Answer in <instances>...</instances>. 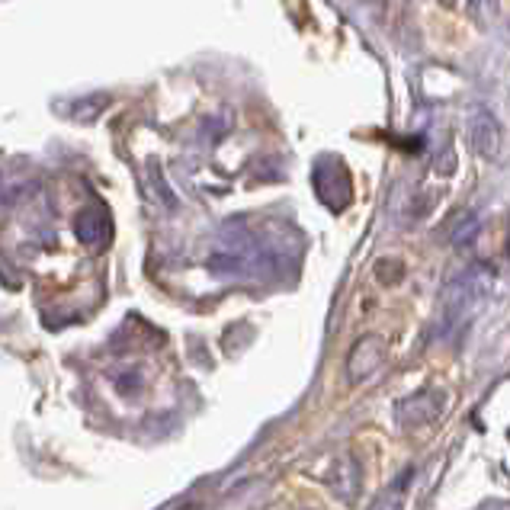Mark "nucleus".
<instances>
[{"mask_svg": "<svg viewBox=\"0 0 510 510\" xmlns=\"http://www.w3.org/2000/svg\"><path fill=\"white\" fill-rule=\"evenodd\" d=\"M411 478H414V468H404L402 475L395 478V485H392V491H395V494H398V491H402V485H408Z\"/></svg>", "mask_w": 510, "mask_h": 510, "instance_id": "9d476101", "label": "nucleus"}, {"mask_svg": "<svg viewBox=\"0 0 510 510\" xmlns=\"http://www.w3.org/2000/svg\"><path fill=\"white\" fill-rule=\"evenodd\" d=\"M478 231H482V218H478L472 209L452 212V216L446 218V225H443L446 241H450L452 247H466V244H472Z\"/></svg>", "mask_w": 510, "mask_h": 510, "instance_id": "0eeeda50", "label": "nucleus"}, {"mask_svg": "<svg viewBox=\"0 0 510 510\" xmlns=\"http://www.w3.org/2000/svg\"><path fill=\"white\" fill-rule=\"evenodd\" d=\"M443 392H434V388H424V392L411 395L404 402H398L395 414H398V424L408 427V430H418V427L434 424L440 414H443Z\"/></svg>", "mask_w": 510, "mask_h": 510, "instance_id": "7ed1b4c3", "label": "nucleus"}, {"mask_svg": "<svg viewBox=\"0 0 510 510\" xmlns=\"http://www.w3.org/2000/svg\"><path fill=\"white\" fill-rule=\"evenodd\" d=\"M507 260H510V231H507Z\"/></svg>", "mask_w": 510, "mask_h": 510, "instance_id": "9b49d317", "label": "nucleus"}, {"mask_svg": "<svg viewBox=\"0 0 510 510\" xmlns=\"http://www.w3.org/2000/svg\"><path fill=\"white\" fill-rule=\"evenodd\" d=\"M148 177H151V186H154V192H158V200L164 202V209L177 212V196H174V190H170L164 170H161V161H151V164H148Z\"/></svg>", "mask_w": 510, "mask_h": 510, "instance_id": "6e6552de", "label": "nucleus"}, {"mask_svg": "<svg viewBox=\"0 0 510 510\" xmlns=\"http://www.w3.org/2000/svg\"><path fill=\"white\" fill-rule=\"evenodd\" d=\"M501 126H498V119L488 113V109H478L472 122H468V145L475 151L478 158H498V151H501Z\"/></svg>", "mask_w": 510, "mask_h": 510, "instance_id": "39448f33", "label": "nucleus"}, {"mask_svg": "<svg viewBox=\"0 0 510 510\" xmlns=\"http://www.w3.org/2000/svg\"><path fill=\"white\" fill-rule=\"evenodd\" d=\"M315 192H318V200L325 202L327 209L341 212L353 196V186H350V174L343 168L337 158H325L318 161V168H315Z\"/></svg>", "mask_w": 510, "mask_h": 510, "instance_id": "f03ea898", "label": "nucleus"}, {"mask_svg": "<svg viewBox=\"0 0 510 510\" xmlns=\"http://www.w3.org/2000/svg\"><path fill=\"white\" fill-rule=\"evenodd\" d=\"M494 283V270L485 263H472L468 270H462L459 277L450 279L443 289V315L450 325L462 318V315H472L478 309V302L491 293Z\"/></svg>", "mask_w": 510, "mask_h": 510, "instance_id": "f257e3e1", "label": "nucleus"}, {"mask_svg": "<svg viewBox=\"0 0 510 510\" xmlns=\"http://www.w3.org/2000/svg\"><path fill=\"white\" fill-rule=\"evenodd\" d=\"M109 97L106 93H93V97H84V100H77L75 109H71V116L77 119V122H93V119L100 116L103 109H106Z\"/></svg>", "mask_w": 510, "mask_h": 510, "instance_id": "1a4fd4ad", "label": "nucleus"}, {"mask_svg": "<svg viewBox=\"0 0 510 510\" xmlns=\"http://www.w3.org/2000/svg\"><path fill=\"white\" fill-rule=\"evenodd\" d=\"M382 360H385V341L379 334H366L363 341L353 343L350 357H347V376L353 382H366L369 376L379 373Z\"/></svg>", "mask_w": 510, "mask_h": 510, "instance_id": "20e7f679", "label": "nucleus"}, {"mask_svg": "<svg viewBox=\"0 0 510 510\" xmlns=\"http://www.w3.org/2000/svg\"><path fill=\"white\" fill-rule=\"evenodd\" d=\"M75 234L77 241L87 244V247H106L109 234H113V222H109L106 209L103 206H84L75 216Z\"/></svg>", "mask_w": 510, "mask_h": 510, "instance_id": "423d86ee", "label": "nucleus"}]
</instances>
